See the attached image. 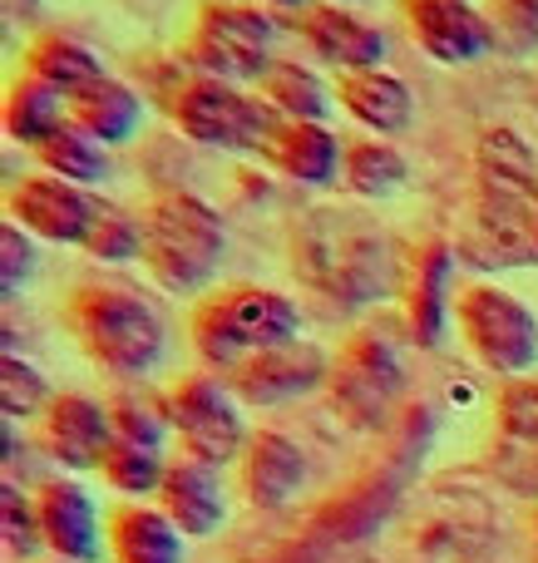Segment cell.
Returning <instances> with one entry per match:
<instances>
[{
  "label": "cell",
  "instance_id": "cell-35",
  "mask_svg": "<svg viewBox=\"0 0 538 563\" xmlns=\"http://www.w3.org/2000/svg\"><path fill=\"white\" fill-rule=\"evenodd\" d=\"M35 5H40V0H5V15L10 20H30V15H35Z\"/></svg>",
  "mask_w": 538,
  "mask_h": 563
},
{
  "label": "cell",
  "instance_id": "cell-3",
  "mask_svg": "<svg viewBox=\"0 0 538 563\" xmlns=\"http://www.w3.org/2000/svg\"><path fill=\"white\" fill-rule=\"evenodd\" d=\"M65 327L99 371L119 380H144L168 356V321L148 297L119 282L75 287L65 301Z\"/></svg>",
  "mask_w": 538,
  "mask_h": 563
},
{
  "label": "cell",
  "instance_id": "cell-10",
  "mask_svg": "<svg viewBox=\"0 0 538 563\" xmlns=\"http://www.w3.org/2000/svg\"><path fill=\"white\" fill-rule=\"evenodd\" d=\"M168 435H173L168 410H154L148 400H134V396L119 400L114 406V445H109L104 470H99V475L109 479V489L138 499V505H144L148 495H158L168 465H173V460H168Z\"/></svg>",
  "mask_w": 538,
  "mask_h": 563
},
{
  "label": "cell",
  "instance_id": "cell-7",
  "mask_svg": "<svg viewBox=\"0 0 538 563\" xmlns=\"http://www.w3.org/2000/svg\"><path fill=\"white\" fill-rule=\"evenodd\" d=\"M168 114L188 144L223 148V154H272L282 134V119L267 109L262 95L213 75H188L168 99Z\"/></svg>",
  "mask_w": 538,
  "mask_h": 563
},
{
  "label": "cell",
  "instance_id": "cell-8",
  "mask_svg": "<svg viewBox=\"0 0 538 563\" xmlns=\"http://www.w3.org/2000/svg\"><path fill=\"white\" fill-rule=\"evenodd\" d=\"M455 321L470 351L500 376H524L538 361V317L500 282H470L455 297Z\"/></svg>",
  "mask_w": 538,
  "mask_h": 563
},
{
  "label": "cell",
  "instance_id": "cell-2",
  "mask_svg": "<svg viewBox=\"0 0 538 563\" xmlns=\"http://www.w3.org/2000/svg\"><path fill=\"white\" fill-rule=\"evenodd\" d=\"M292 267L341 307L395 297L405 282V263L395 257L391 238L366 218L336 208H316L302 223V233L292 238Z\"/></svg>",
  "mask_w": 538,
  "mask_h": 563
},
{
  "label": "cell",
  "instance_id": "cell-22",
  "mask_svg": "<svg viewBox=\"0 0 538 563\" xmlns=\"http://www.w3.org/2000/svg\"><path fill=\"white\" fill-rule=\"evenodd\" d=\"M272 168L282 178L302 188H332L341 184V164H346V144L332 124H282L272 144Z\"/></svg>",
  "mask_w": 538,
  "mask_h": 563
},
{
  "label": "cell",
  "instance_id": "cell-25",
  "mask_svg": "<svg viewBox=\"0 0 538 563\" xmlns=\"http://www.w3.org/2000/svg\"><path fill=\"white\" fill-rule=\"evenodd\" d=\"M69 114L94 139H104L109 148H119L128 139H138V129H144V95L134 85H124V79L104 75L69 99Z\"/></svg>",
  "mask_w": 538,
  "mask_h": 563
},
{
  "label": "cell",
  "instance_id": "cell-16",
  "mask_svg": "<svg viewBox=\"0 0 538 563\" xmlns=\"http://www.w3.org/2000/svg\"><path fill=\"white\" fill-rule=\"evenodd\" d=\"M455 253L460 247L445 243V238H430V243L415 247V257L405 263V282H401V297H405V327H411L415 346L435 351L450 331L455 317Z\"/></svg>",
  "mask_w": 538,
  "mask_h": 563
},
{
  "label": "cell",
  "instance_id": "cell-19",
  "mask_svg": "<svg viewBox=\"0 0 538 563\" xmlns=\"http://www.w3.org/2000/svg\"><path fill=\"white\" fill-rule=\"evenodd\" d=\"M158 509H164L188 539L217 534L227 519L217 465H203V460H193V455H178L164 475V489H158Z\"/></svg>",
  "mask_w": 538,
  "mask_h": 563
},
{
  "label": "cell",
  "instance_id": "cell-14",
  "mask_svg": "<svg viewBox=\"0 0 538 563\" xmlns=\"http://www.w3.org/2000/svg\"><path fill=\"white\" fill-rule=\"evenodd\" d=\"M411 40L435 65H480L494 55V20L474 0H401Z\"/></svg>",
  "mask_w": 538,
  "mask_h": 563
},
{
  "label": "cell",
  "instance_id": "cell-23",
  "mask_svg": "<svg viewBox=\"0 0 538 563\" xmlns=\"http://www.w3.org/2000/svg\"><path fill=\"white\" fill-rule=\"evenodd\" d=\"M0 119H5L10 144H20V148L35 154V148L45 144V139H55L75 114H69L65 89H55V85H45L40 75L20 69V75L5 85V109H0Z\"/></svg>",
  "mask_w": 538,
  "mask_h": 563
},
{
  "label": "cell",
  "instance_id": "cell-21",
  "mask_svg": "<svg viewBox=\"0 0 538 563\" xmlns=\"http://www.w3.org/2000/svg\"><path fill=\"white\" fill-rule=\"evenodd\" d=\"M336 104L361 129L391 139L415 124V95L391 69H361V75H336Z\"/></svg>",
  "mask_w": 538,
  "mask_h": 563
},
{
  "label": "cell",
  "instance_id": "cell-5",
  "mask_svg": "<svg viewBox=\"0 0 538 563\" xmlns=\"http://www.w3.org/2000/svg\"><path fill=\"white\" fill-rule=\"evenodd\" d=\"M227 257V228L198 194H158L144 213V267L173 297H198L213 287Z\"/></svg>",
  "mask_w": 538,
  "mask_h": 563
},
{
  "label": "cell",
  "instance_id": "cell-17",
  "mask_svg": "<svg viewBox=\"0 0 538 563\" xmlns=\"http://www.w3.org/2000/svg\"><path fill=\"white\" fill-rule=\"evenodd\" d=\"M45 544L65 563H99L109 554V529L99 515V499L79 479H49L35 495Z\"/></svg>",
  "mask_w": 538,
  "mask_h": 563
},
{
  "label": "cell",
  "instance_id": "cell-34",
  "mask_svg": "<svg viewBox=\"0 0 538 563\" xmlns=\"http://www.w3.org/2000/svg\"><path fill=\"white\" fill-rule=\"evenodd\" d=\"M500 420L509 435H519L524 445L538 450V386H529V380H519V386L504 390L500 400Z\"/></svg>",
  "mask_w": 538,
  "mask_h": 563
},
{
  "label": "cell",
  "instance_id": "cell-4",
  "mask_svg": "<svg viewBox=\"0 0 538 563\" xmlns=\"http://www.w3.org/2000/svg\"><path fill=\"white\" fill-rule=\"evenodd\" d=\"M188 331H193V346L208 366L237 371L243 361L262 356V351L302 341V311L282 291L237 282V287L208 291L188 317Z\"/></svg>",
  "mask_w": 538,
  "mask_h": 563
},
{
  "label": "cell",
  "instance_id": "cell-20",
  "mask_svg": "<svg viewBox=\"0 0 538 563\" xmlns=\"http://www.w3.org/2000/svg\"><path fill=\"white\" fill-rule=\"evenodd\" d=\"M302 485H306V450L292 435H282V430H257L243 455L247 505L282 509L302 495Z\"/></svg>",
  "mask_w": 538,
  "mask_h": 563
},
{
  "label": "cell",
  "instance_id": "cell-9",
  "mask_svg": "<svg viewBox=\"0 0 538 563\" xmlns=\"http://www.w3.org/2000/svg\"><path fill=\"white\" fill-rule=\"evenodd\" d=\"M168 426L183 440V455L203 460V465H233L247 455V426H243V400L233 396V386L208 371L183 376L164 400Z\"/></svg>",
  "mask_w": 538,
  "mask_h": 563
},
{
  "label": "cell",
  "instance_id": "cell-24",
  "mask_svg": "<svg viewBox=\"0 0 538 563\" xmlns=\"http://www.w3.org/2000/svg\"><path fill=\"white\" fill-rule=\"evenodd\" d=\"M109 554L114 563H183L188 534L154 505H124L109 519Z\"/></svg>",
  "mask_w": 538,
  "mask_h": 563
},
{
  "label": "cell",
  "instance_id": "cell-31",
  "mask_svg": "<svg viewBox=\"0 0 538 563\" xmlns=\"http://www.w3.org/2000/svg\"><path fill=\"white\" fill-rule=\"evenodd\" d=\"M0 396H5V420H25V416H45L49 410V386L30 361H20L15 351H5L0 361Z\"/></svg>",
  "mask_w": 538,
  "mask_h": 563
},
{
  "label": "cell",
  "instance_id": "cell-12",
  "mask_svg": "<svg viewBox=\"0 0 538 563\" xmlns=\"http://www.w3.org/2000/svg\"><path fill=\"white\" fill-rule=\"evenodd\" d=\"M104 198L94 188H79L55 174H25L5 188V218L20 223L30 238L55 247H85L89 228L99 218Z\"/></svg>",
  "mask_w": 538,
  "mask_h": 563
},
{
  "label": "cell",
  "instance_id": "cell-13",
  "mask_svg": "<svg viewBox=\"0 0 538 563\" xmlns=\"http://www.w3.org/2000/svg\"><path fill=\"white\" fill-rule=\"evenodd\" d=\"M292 25H296V40H302L326 69H336V75L385 69V55H391L385 30L371 25L356 5H341V0H316Z\"/></svg>",
  "mask_w": 538,
  "mask_h": 563
},
{
  "label": "cell",
  "instance_id": "cell-1",
  "mask_svg": "<svg viewBox=\"0 0 538 563\" xmlns=\"http://www.w3.org/2000/svg\"><path fill=\"white\" fill-rule=\"evenodd\" d=\"M460 253L474 267L538 263V164L514 129H490L480 139V194Z\"/></svg>",
  "mask_w": 538,
  "mask_h": 563
},
{
  "label": "cell",
  "instance_id": "cell-18",
  "mask_svg": "<svg viewBox=\"0 0 538 563\" xmlns=\"http://www.w3.org/2000/svg\"><path fill=\"white\" fill-rule=\"evenodd\" d=\"M114 445V406L94 396H55L45 410V450L65 470H104V455Z\"/></svg>",
  "mask_w": 538,
  "mask_h": 563
},
{
  "label": "cell",
  "instance_id": "cell-15",
  "mask_svg": "<svg viewBox=\"0 0 538 563\" xmlns=\"http://www.w3.org/2000/svg\"><path fill=\"white\" fill-rule=\"evenodd\" d=\"M326 380H332V356L312 341H287L227 371V386L243 406H287V400L312 396Z\"/></svg>",
  "mask_w": 538,
  "mask_h": 563
},
{
  "label": "cell",
  "instance_id": "cell-29",
  "mask_svg": "<svg viewBox=\"0 0 538 563\" xmlns=\"http://www.w3.org/2000/svg\"><path fill=\"white\" fill-rule=\"evenodd\" d=\"M35 164H40V174L69 178V184H79V188H99L109 178V144L69 119L55 139H45V144L35 148Z\"/></svg>",
  "mask_w": 538,
  "mask_h": 563
},
{
  "label": "cell",
  "instance_id": "cell-30",
  "mask_svg": "<svg viewBox=\"0 0 538 563\" xmlns=\"http://www.w3.org/2000/svg\"><path fill=\"white\" fill-rule=\"evenodd\" d=\"M85 253L94 263H134V257H144V213H128L119 203H99V218L85 238Z\"/></svg>",
  "mask_w": 538,
  "mask_h": 563
},
{
  "label": "cell",
  "instance_id": "cell-33",
  "mask_svg": "<svg viewBox=\"0 0 538 563\" xmlns=\"http://www.w3.org/2000/svg\"><path fill=\"white\" fill-rule=\"evenodd\" d=\"M0 515H5V554L10 559H30L40 544H45V529H40V505L20 495L10 479H5V495H0Z\"/></svg>",
  "mask_w": 538,
  "mask_h": 563
},
{
  "label": "cell",
  "instance_id": "cell-37",
  "mask_svg": "<svg viewBox=\"0 0 538 563\" xmlns=\"http://www.w3.org/2000/svg\"><path fill=\"white\" fill-rule=\"evenodd\" d=\"M341 5H356V0H341Z\"/></svg>",
  "mask_w": 538,
  "mask_h": 563
},
{
  "label": "cell",
  "instance_id": "cell-11",
  "mask_svg": "<svg viewBox=\"0 0 538 563\" xmlns=\"http://www.w3.org/2000/svg\"><path fill=\"white\" fill-rule=\"evenodd\" d=\"M326 386H332L336 410H341L351 426H361V430L381 426L385 410L395 406V396H401V386H405L395 341L381 336V331H361V336L332 361V380H326Z\"/></svg>",
  "mask_w": 538,
  "mask_h": 563
},
{
  "label": "cell",
  "instance_id": "cell-27",
  "mask_svg": "<svg viewBox=\"0 0 538 563\" xmlns=\"http://www.w3.org/2000/svg\"><path fill=\"white\" fill-rule=\"evenodd\" d=\"M411 184V158L381 134H366L356 144H346V164H341V188L351 198L381 203V198L401 194Z\"/></svg>",
  "mask_w": 538,
  "mask_h": 563
},
{
  "label": "cell",
  "instance_id": "cell-36",
  "mask_svg": "<svg viewBox=\"0 0 538 563\" xmlns=\"http://www.w3.org/2000/svg\"><path fill=\"white\" fill-rule=\"evenodd\" d=\"M267 10H287V15H302L306 5H316V0H262Z\"/></svg>",
  "mask_w": 538,
  "mask_h": 563
},
{
  "label": "cell",
  "instance_id": "cell-26",
  "mask_svg": "<svg viewBox=\"0 0 538 563\" xmlns=\"http://www.w3.org/2000/svg\"><path fill=\"white\" fill-rule=\"evenodd\" d=\"M257 95L267 99V109H272L282 124H326V114H332V104H336V85H326L302 59H277L262 75Z\"/></svg>",
  "mask_w": 538,
  "mask_h": 563
},
{
  "label": "cell",
  "instance_id": "cell-6",
  "mask_svg": "<svg viewBox=\"0 0 538 563\" xmlns=\"http://www.w3.org/2000/svg\"><path fill=\"white\" fill-rule=\"evenodd\" d=\"M277 15L262 0H208L198 5L193 30L183 40V59L193 75H213L227 85H262V75L277 65Z\"/></svg>",
  "mask_w": 538,
  "mask_h": 563
},
{
  "label": "cell",
  "instance_id": "cell-32",
  "mask_svg": "<svg viewBox=\"0 0 538 563\" xmlns=\"http://www.w3.org/2000/svg\"><path fill=\"white\" fill-rule=\"evenodd\" d=\"M40 238H30L20 223H0V287H5V301H15L20 291L30 287V277H35L40 267V253H35Z\"/></svg>",
  "mask_w": 538,
  "mask_h": 563
},
{
  "label": "cell",
  "instance_id": "cell-28",
  "mask_svg": "<svg viewBox=\"0 0 538 563\" xmlns=\"http://www.w3.org/2000/svg\"><path fill=\"white\" fill-rule=\"evenodd\" d=\"M20 69H30V75H40L45 85L65 89L69 99H75L85 85L104 79V59H99L94 49L85 45V40L59 35V30L30 40V45H25V65H20Z\"/></svg>",
  "mask_w": 538,
  "mask_h": 563
}]
</instances>
